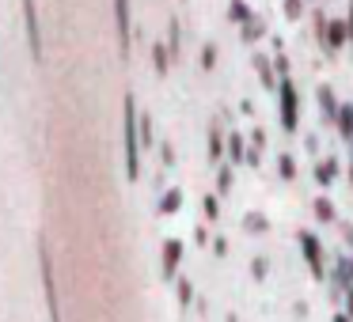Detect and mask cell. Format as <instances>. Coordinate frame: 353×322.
<instances>
[{"mask_svg":"<svg viewBox=\"0 0 353 322\" xmlns=\"http://www.w3.org/2000/svg\"><path fill=\"white\" fill-rule=\"evenodd\" d=\"M277 175H281L285 182H292V178H296V160H292L289 152H281V160H277Z\"/></svg>","mask_w":353,"mask_h":322,"instance_id":"obj_23","label":"cell"},{"mask_svg":"<svg viewBox=\"0 0 353 322\" xmlns=\"http://www.w3.org/2000/svg\"><path fill=\"white\" fill-rule=\"evenodd\" d=\"M224 155H228V137H224L221 133V125H209V163H216V167H221V160Z\"/></svg>","mask_w":353,"mask_h":322,"instance_id":"obj_10","label":"cell"},{"mask_svg":"<svg viewBox=\"0 0 353 322\" xmlns=\"http://www.w3.org/2000/svg\"><path fill=\"white\" fill-rule=\"evenodd\" d=\"M122 118H125V178L137 182V175H141V118H137L133 95H125Z\"/></svg>","mask_w":353,"mask_h":322,"instance_id":"obj_1","label":"cell"},{"mask_svg":"<svg viewBox=\"0 0 353 322\" xmlns=\"http://www.w3.org/2000/svg\"><path fill=\"white\" fill-rule=\"evenodd\" d=\"M114 23H118V50L122 57L130 54V0H114Z\"/></svg>","mask_w":353,"mask_h":322,"instance_id":"obj_7","label":"cell"},{"mask_svg":"<svg viewBox=\"0 0 353 322\" xmlns=\"http://www.w3.org/2000/svg\"><path fill=\"white\" fill-rule=\"evenodd\" d=\"M213 254H221V258H224V254H228V239H213Z\"/></svg>","mask_w":353,"mask_h":322,"instance_id":"obj_31","label":"cell"},{"mask_svg":"<svg viewBox=\"0 0 353 322\" xmlns=\"http://www.w3.org/2000/svg\"><path fill=\"white\" fill-rule=\"evenodd\" d=\"M319 110H323V118H327V122H334V118H338V99H334V92H330L327 84L319 87Z\"/></svg>","mask_w":353,"mask_h":322,"instance_id":"obj_17","label":"cell"},{"mask_svg":"<svg viewBox=\"0 0 353 322\" xmlns=\"http://www.w3.org/2000/svg\"><path fill=\"white\" fill-rule=\"evenodd\" d=\"M168 50L179 57V50H183V27H179V19H171L168 23Z\"/></svg>","mask_w":353,"mask_h":322,"instance_id":"obj_22","label":"cell"},{"mask_svg":"<svg viewBox=\"0 0 353 322\" xmlns=\"http://www.w3.org/2000/svg\"><path fill=\"white\" fill-rule=\"evenodd\" d=\"M152 69H156V76H168L171 72V50L163 46V42L152 46Z\"/></svg>","mask_w":353,"mask_h":322,"instance_id":"obj_13","label":"cell"},{"mask_svg":"<svg viewBox=\"0 0 353 322\" xmlns=\"http://www.w3.org/2000/svg\"><path fill=\"white\" fill-rule=\"evenodd\" d=\"M345 303H350L345 311H350V319H353V288H345Z\"/></svg>","mask_w":353,"mask_h":322,"instance_id":"obj_35","label":"cell"},{"mask_svg":"<svg viewBox=\"0 0 353 322\" xmlns=\"http://www.w3.org/2000/svg\"><path fill=\"white\" fill-rule=\"evenodd\" d=\"M334 281L342 284V288H353V258L338 254V261H334Z\"/></svg>","mask_w":353,"mask_h":322,"instance_id":"obj_15","label":"cell"},{"mask_svg":"<svg viewBox=\"0 0 353 322\" xmlns=\"http://www.w3.org/2000/svg\"><path fill=\"white\" fill-rule=\"evenodd\" d=\"M342 46H350V19L345 16H334L327 23V50L334 54V50H342Z\"/></svg>","mask_w":353,"mask_h":322,"instance_id":"obj_8","label":"cell"},{"mask_svg":"<svg viewBox=\"0 0 353 322\" xmlns=\"http://www.w3.org/2000/svg\"><path fill=\"white\" fill-rule=\"evenodd\" d=\"M239 39H243L247 46H251V42H262V39H266V19H262L259 12H254V16L247 19L243 27H239Z\"/></svg>","mask_w":353,"mask_h":322,"instance_id":"obj_11","label":"cell"},{"mask_svg":"<svg viewBox=\"0 0 353 322\" xmlns=\"http://www.w3.org/2000/svg\"><path fill=\"white\" fill-rule=\"evenodd\" d=\"M304 4H307V0H285V4H281L285 19H289V23H296V19L304 16Z\"/></svg>","mask_w":353,"mask_h":322,"instance_id":"obj_24","label":"cell"},{"mask_svg":"<svg viewBox=\"0 0 353 322\" xmlns=\"http://www.w3.org/2000/svg\"><path fill=\"white\" fill-rule=\"evenodd\" d=\"M228 160L232 163H247V144H243L239 133H232V137H228Z\"/></svg>","mask_w":353,"mask_h":322,"instance_id":"obj_19","label":"cell"},{"mask_svg":"<svg viewBox=\"0 0 353 322\" xmlns=\"http://www.w3.org/2000/svg\"><path fill=\"white\" fill-rule=\"evenodd\" d=\"M160 152H163V167H171V163H175V148H171V144H163Z\"/></svg>","mask_w":353,"mask_h":322,"instance_id":"obj_32","label":"cell"},{"mask_svg":"<svg viewBox=\"0 0 353 322\" xmlns=\"http://www.w3.org/2000/svg\"><path fill=\"white\" fill-rule=\"evenodd\" d=\"M312 213L319 216L323 224H330V220H334V201H330V197H315L312 201Z\"/></svg>","mask_w":353,"mask_h":322,"instance_id":"obj_20","label":"cell"},{"mask_svg":"<svg viewBox=\"0 0 353 322\" xmlns=\"http://www.w3.org/2000/svg\"><path fill=\"white\" fill-rule=\"evenodd\" d=\"M251 273H254V281H262V277L270 273V261H266V258H254V261H251Z\"/></svg>","mask_w":353,"mask_h":322,"instance_id":"obj_29","label":"cell"},{"mask_svg":"<svg viewBox=\"0 0 353 322\" xmlns=\"http://www.w3.org/2000/svg\"><path fill=\"white\" fill-rule=\"evenodd\" d=\"M251 140H254V144L262 148V144H266V133H262V129H251Z\"/></svg>","mask_w":353,"mask_h":322,"instance_id":"obj_33","label":"cell"},{"mask_svg":"<svg viewBox=\"0 0 353 322\" xmlns=\"http://www.w3.org/2000/svg\"><path fill=\"white\" fill-rule=\"evenodd\" d=\"M39 269H42V284H46L50 322H61V307H57V284H54V266H50V250H46V243H39Z\"/></svg>","mask_w":353,"mask_h":322,"instance_id":"obj_3","label":"cell"},{"mask_svg":"<svg viewBox=\"0 0 353 322\" xmlns=\"http://www.w3.org/2000/svg\"><path fill=\"white\" fill-rule=\"evenodd\" d=\"M190 299H194V288H190V281H179V303H190Z\"/></svg>","mask_w":353,"mask_h":322,"instance_id":"obj_30","label":"cell"},{"mask_svg":"<svg viewBox=\"0 0 353 322\" xmlns=\"http://www.w3.org/2000/svg\"><path fill=\"white\" fill-rule=\"evenodd\" d=\"M251 65H254V76L262 80V87H270V92H277V69H274V57H266V54H254L251 57Z\"/></svg>","mask_w":353,"mask_h":322,"instance_id":"obj_9","label":"cell"},{"mask_svg":"<svg viewBox=\"0 0 353 322\" xmlns=\"http://www.w3.org/2000/svg\"><path fill=\"white\" fill-rule=\"evenodd\" d=\"M251 16H254V12H251V4H247V0H232V4H228V19L236 27H243Z\"/></svg>","mask_w":353,"mask_h":322,"instance_id":"obj_18","label":"cell"},{"mask_svg":"<svg viewBox=\"0 0 353 322\" xmlns=\"http://www.w3.org/2000/svg\"><path fill=\"white\" fill-rule=\"evenodd\" d=\"M201 69H205V72H213V69H216V46H213V42H209V46L201 50Z\"/></svg>","mask_w":353,"mask_h":322,"instance_id":"obj_27","label":"cell"},{"mask_svg":"<svg viewBox=\"0 0 353 322\" xmlns=\"http://www.w3.org/2000/svg\"><path fill=\"white\" fill-rule=\"evenodd\" d=\"M179 261H183V243H179V239H168V243H163V258H160L163 281H175L179 277Z\"/></svg>","mask_w":353,"mask_h":322,"instance_id":"obj_6","label":"cell"},{"mask_svg":"<svg viewBox=\"0 0 353 322\" xmlns=\"http://www.w3.org/2000/svg\"><path fill=\"white\" fill-rule=\"evenodd\" d=\"M334 129L342 133L345 140H353V103H342V107H338V118H334Z\"/></svg>","mask_w":353,"mask_h":322,"instance_id":"obj_12","label":"cell"},{"mask_svg":"<svg viewBox=\"0 0 353 322\" xmlns=\"http://www.w3.org/2000/svg\"><path fill=\"white\" fill-rule=\"evenodd\" d=\"M296 239H300V254H304V261L312 266V277L323 281V277H327V269H323V243L312 235V231H300Z\"/></svg>","mask_w":353,"mask_h":322,"instance_id":"obj_4","label":"cell"},{"mask_svg":"<svg viewBox=\"0 0 353 322\" xmlns=\"http://www.w3.org/2000/svg\"><path fill=\"white\" fill-rule=\"evenodd\" d=\"M345 19H350V46H353V0H350V12H345Z\"/></svg>","mask_w":353,"mask_h":322,"instance_id":"obj_34","label":"cell"},{"mask_svg":"<svg viewBox=\"0 0 353 322\" xmlns=\"http://www.w3.org/2000/svg\"><path fill=\"white\" fill-rule=\"evenodd\" d=\"M315 178H319V186H330L338 178V155H327L323 163H315Z\"/></svg>","mask_w":353,"mask_h":322,"instance_id":"obj_14","label":"cell"},{"mask_svg":"<svg viewBox=\"0 0 353 322\" xmlns=\"http://www.w3.org/2000/svg\"><path fill=\"white\" fill-rule=\"evenodd\" d=\"M243 231H254V235H262V231H270V220L262 213H247L243 216Z\"/></svg>","mask_w":353,"mask_h":322,"instance_id":"obj_21","label":"cell"},{"mask_svg":"<svg viewBox=\"0 0 353 322\" xmlns=\"http://www.w3.org/2000/svg\"><path fill=\"white\" fill-rule=\"evenodd\" d=\"M277 110H281V129L296 133L300 129V95L289 76H281V84H277Z\"/></svg>","mask_w":353,"mask_h":322,"instance_id":"obj_2","label":"cell"},{"mask_svg":"<svg viewBox=\"0 0 353 322\" xmlns=\"http://www.w3.org/2000/svg\"><path fill=\"white\" fill-rule=\"evenodd\" d=\"M23 19H27V42H31L34 61H42V23H39V4L23 0Z\"/></svg>","mask_w":353,"mask_h":322,"instance_id":"obj_5","label":"cell"},{"mask_svg":"<svg viewBox=\"0 0 353 322\" xmlns=\"http://www.w3.org/2000/svg\"><path fill=\"white\" fill-rule=\"evenodd\" d=\"M179 208H183V190L171 186V190L160 197V216H171V213H179Z\"/></svg>","mask_w":353,"mask_h":322,"instance_id":"obj_16","label":"cell"},{"mask_svg":"<svg viewBox=\"0 0 353 322\" xmlns=\"http://www.w3.org/2000/svg\"><path fill=\"white\" fill-rule=\"evenodd\" d=\"M141 144H145V148L152 144V118H148V114L141 118Z\"/></svg>","mask_w":353,"mask_h":322,"instance_id":"obj_28","label":"cell"},{"mask_svg":"<svg viewBox=\"0 0 353 322\" xmlns=\"http://www.w3.org/2000/svg\"><path fill=\"white\" fill-rule=\"evenodd\" d=\"M216 193H232V167L228 163H221V171H216Z\"/></svg>","mask_w":353,"mask_h":322,"instance_id":"obj_25","label":"cell"},{"mask_svg":"<svg viewBox=\"0 0 353 322\" xmlns=\"http://www.w3.org/2000/svg\"><path fill=\"white\" fill-rule=\"evenodd\" d=\"M201 208H205V220H221V205H216V193H209V197L201 201Z\"/></svg>","mask_w":353,"mask_h":322,"instance_id":"obj_26","label":"cell"},{"mask_svg":"<svg viewBox=\"0 0 353 322\" xmlns=\"http://www.w3.org/2000/svg\"><path fill=\"white\" fill-rule=\"evenodd\" d=\"M330 322H350V314H334V319H330Z\"/></svg>","mask_w":353,"mask_h":322,"instance_id":"obj_36","label":"cell"}]
</instances>
